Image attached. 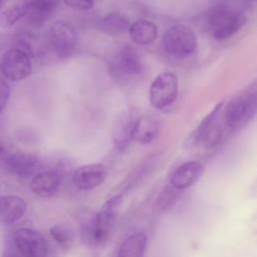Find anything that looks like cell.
<instances>
[{"mask_svg": "<svg viewBox=\"0 0 257 257\" xmlns=\"http://www.w3.org/2000/svg\"><path fill=\"white\" fill-rule=\"evenodd\" d=\"M242 2L245 1L222 0L209 11L207 27L215 39L225 40L230 38L246 23L247 16L244 13Z\"/></svg>", "mask_w": 257, "mask_h": 257, "instance_id": "obj_1", "label": "cell"}, {"mask_svg": "<svg viewBox=\"0 0 257 257\" xmlns=\"http://www.w3.org/2000/svg\"><path fill=\"white\" fill-rule=\"evenodd\" d=\"M122 202V195L118 194L108 199L97 211L92 220L84 227L83 241L89 246H102L109 239Z\"/></svg>", "mask_w": 257, "mask_h": 257, "instance_id": "obj_2", "label": "cell"}, {"mask_svg": "<svg viewBox=\"0 0 257 257\" xmlns=\"http://www.w3.org/2000/svg\"><path fill=\"white\" fill-rule=\"evenodd\" d=\"M163 45L169 55L175 58H186L195 52L197 37L190 27L176 24L165 32Z\"/></svg>", "mask_w": 257, "mask_h": 257, "instance_id": "obj_3", "label": "cell"}, {"mask_svg": "<svg viewBox=\"0 0 257 257\" xmlns=\"http://www.w3.org/2000/svg\"><path fill=\"white\" fill-rule=\"evenodd\" d=\"M179 81L172 71H164L157 75L151 84L149 97L150 103L157 109L171 105L178 96Z\"/></svg>", "mask_w": 257, "mask_h": 257, "instance_id": "obj_4", "label": "cell"}, {"mask_svg": "<svg viewBox=\"0 0 257 257\" xmlns=\"http://www.w3.org/2000/svg\"><path fill=\"white\" fill-rule=\"evenodd\" d=\"M3 75L11 81H20L32 73V61L27 49L13 47L7 50L1 61Z\"/></svg>", "mask_w": 257, "mask_h": 257, "instance_id": "obj_5", "label": "cell"}, {"mask_svg": "<svg viewBox=\"0 0 257 257\" xmlns=\"http://www.w3.org/2000/svg\"><path fill=\"white\" fill-rule=\"evenodd\" d=\"M256 106L255 90L245 91L232 98L225 109L226 124L237 128L245 124L254 114Z\"/></svg>", "mask_w": 257, "mask_h": 257, "instance_id": "obj_6", "label": "cell"}, {"mask_svg": "<svg viewBox=\"0 0 257 257\" xmlns=\"http://www.w3.org/2000/svg\"><path fill=\"white\" fill-rule=\"evenodd\" d=\"M142 60L138 52L126 46L119 50L109 63L110 75L118 81H126L141 73Z\"/></svg>", "mask_w": 257, "mask_h": 257, "instance_id": "obj_7", "label": "cell"}, {"mask_svg": "<svg viewBox=\"0 0 257 257\" xmlns=\"http://www.w3.org/2000/svg\"><path fill=\"white\" fill-rule=\"evenodd\" d=\"M17 250L27 257H43L48 254V245L45 238L31 228H19L12 236Z\"/></svg>", "mask_w": 257, "mask_h": 257, "instance_id": "obj_8", "label": "cell"}, {"mask_svg": "<svg viewBox=\"0 0 257 257\" xmlns=\"http://www.w3.org/2000/svg\"><path fill=\"white\" fill-rule=\"evenodd\" d=\"M50 44L60 57H68L76 49L78 37L75 28L66 21H56L50 28Z\"/></svg>", "mask_w": 257, "mask_h": 257, "instance_id": "obj_9", "label": "cell"}, {"mask_svg": "<svg viewBox=\"0 0 257 257\" xmlns=\"http://www.w3.org/2000/svg\"><path fill=\"white\" fill-rule=\"evenodd\" d=\"M5 170L20 178H30L39 172L40 162L34 156L24 153H12L3 158Z\"/></svg>", "mask_w": 257, "mask_h": 257, "instance_id": "obj_10", "label": "cell"}, {"mask_svg": "<svg viewBox=\"0 0 257 257\" xmlns=\"http://www.w3.org/2000/svg\"><path fill=\"white\" fill-rule=\"evenodd\" d=\"M106 175L107 169L103 164H86L75 170L72 182L80 190H90L99 186L105 180Z\"/></svg>", "mask_w": 257, "mask_h": 257, "instance_id": "obj_11", "label": "cell"}, {"mask_svg": "<svg viewBox=\"0 0 257 257\" xmlns=\"http://www.w3.org/2000/svg\"><path fill=\"white\" fill-rule=\"evenodd\" d=\"M205 167L198 161H189L178 167L171 177V185L177 190L193 186L203 175Z\"/></svg>", "mask_w": 257, "mask_h": 257, "instance_id": "obj_12", "label": "cell"}, {"mask_svg": "<svg viewBox=\"0 0 257 257\" xmlns=\"http://www.w3.org/2000/svg\"><path fill=\"white\" fill-rule=\"evenodd\" d=\"M61 177L55 171H41L36 173L31 182V191L42 198H49L54 196L60 187Z\"/></svg>", "mask_w": 257, "mask_h": 257, "instance_id": "obj_13", "label": "cell"}, {"mask_svg": "<svg viewBox=\"0 0 257 257\" xmlns=\"http://www.w3.org/2000/svg\"><path fill=\"white\" fill-rule=\"evenodd\" d=\"M27 211L26 201L14 195L0 197V221L11 224L21 219Z\"/></svg>", "mask_w": 257, "mask_h": 257, "instance_id": "obj_14", "label": "cell"}, {"mask_svg": "<svg viewBox=\"0 0 257 257\" xmlns=\"http://www.w3.org/2000/svg\"><path fill=\"white\" fill-rule=\"evenodd\" d=\"M160 130L159 121L151 115H139L132 132V140L139 144L151 143Z\"/></svg>", "mask_w": 257, "mask_h": 257, "instance_id": "obj_15", "label": "cell"}, {"mask_svg": "<svg viewBox=\"0 0 257 257\" xmlns=\"http://www.w3.org/2000/svg\"><path fill=\"white\" fill-rule=\"evenodd\" d=\"M138 116L139 114L136 110H128L120 116L113 133V140L117 150L123 151L127 148L132 141V132Z\"/></svg>", "mask_w": 257, "mask_h": 257, "instance_id": "obj_16", "label": "cell"}, {"mask_svg": "<svg viewBox=\"0 0 257 257\" xmlns=\"http://www.w3.org/2000/svg\"><path fill=\"white\" fill-rule=\"evenodd\" d=\"M128 34L135 43L149 45L157 39L158 27L152 21L141 19L130 25Z\"/></svg>", "mask_w": 257, "mask_h": 257, "instance_id": "obj_17", "label": "cell"}, {"mask_svg": "<svg viewBox=\"0 0 257 257\" xmlns=\"http://www.w3.org/2000/svg\"><path fill=\"white\" fill-rule=\"evenodd\" d=\"M97 27L106 34L119 35L128 30L130 19L120 12H109L98 20Z\"/></svg>", "mask_w": 257, "mask_h": 257, "instance_id": "obj_18", "label": "cell"}, {"mask_svg": "<svg viewBox=\"0 0 257 257\" xmlns=\"http://www.w3.org/2000/svg\"><path fill=\"white\" fill-rule=\"evenodd\" d=\"M148 237L143 232H138L127 237L120 244L117 256L118 257H141L144 255L147 247Z\"/></svg>", "mask_w": 257, "mask_h": 257, "instance_id": "obj_19", "label": "cell"}, {"mask_svg": "<svg viewBox=\"0 0 257 257\" xmlns=\"http://www.w3.org/2000/svg\"><path fill=\"white\" fill-rule=\"evenodd\" d=\"M27 3L24 4H15L6 8L1 16L0 23L3 27H10L15 24L19 19L24 17L27 12Z\"/></svg>", "mask_w": 257, "mask_h": 257, "instance_id": "obj_20", "label": "cell"}, {"mask_svg": "<svg viewBox=\"0 0 257 257\" xmlns=\"http://www.w3.org/2000/svg\"><path fill=\"white\" fill-rule=\"evenodd\" d=\"M49 232L54 241L62 248H69L72 245L74 237L70 229L60 225H55L49 229Z\"/></svg>", "mask_w": 257, "mask_h": 257, "instance_id": "obj_21", "label": "cell"}, {"mask_svg": "<svg viewBox=\"0 0 257 257\" xmlns=\"http://www.w3.org/2000/svg\"><path fill=\"white\" fill-rule=\"evenodd\" d=\"M177 189L174 188L172 185L170 187H167L160 195L158 200V205L161 210H168L172 204L176 200Z\"/></svg>", "mask_w": 257, "mask_h": 257, "instance_id": "obj_22", "label": "cell"}, {"mask_svg": "<svg viewBox=\"0 0 257 257\" xmlns=\"http://www.w3.org/2000/svg\"><path fill=\"white\" fill-rule=\"evenodd\" d=\"M64 4L76 10H88L93 6L94 0H63Z\"/></svg>", "mask_w": 257, "mask_h": 257, "instance_id": "obj_23", "label": "cell"}, {"mask_svg": "<svg viewBox=\"0 0 257 257\" xmlns=\"http://www.w3.org/2000/svg\"><path fill=\"white\" fill-rule=\"evenodd\" d=\"M10 96V86L8 83L0 79V113L5 108Z\"/></svg>", "mask_w": 257, "mask_h": 257, "instance_id": "obj_24", "label": "cell"}, {"mask_svg": "<svg viewBox=\"0 0 257 257\" xmlns=\"http://www.w3.org/2000/svg\"><path fill=\"white\" fill-rule=\"evenodd\" d=\"M42 1H44V2L48 3L49 5L53 6L54 8H56V7H57V5L59 4V1H60V0H42Z\"/></svg>", "mask_w": 257, "mask_h": 257, "instance_id": "obj_25", "label": "cell"}, {"mask_svg": "<svg viewBox=\"0 0 257 257\" xmlns=\"http://www.w3.org/2000/svg\"><path fill=\"white\" fill-rule=\"evenodd\" d=\"M2 154H3V147H2V145L0 143V157L2 156Z\"/></svg>", "mask_w": 257, "mask_h": 257, "instance_id": "obj_26", "label": "cell"}, {"mask_svg": "<svg viewBox=\"0 0 257 257\" xmlns=\"http://www.w3.org/2000/svg\"><path fill=\"white\" fill-rule=\"evenodd\" d=\"M244 1H245V2L248 4V3H252L254 0H244Z\"/></svg>", "mask_w": 257, "mask_h": 257, "instance_id": "obj_27", "label": "cell"}, {"mask_svg": "<svg viewBox=\"0 0 257 257\" xmlns=\"http://www.w3.org/2000/svg\"><path fill=\"white\" fill-rule=\"evenodd\" d=\"M2 1L3 0H0V9H1V6H2Z\"/></svg>", "mask_w": 257, "mask_h": 257, "instance_id": "obj_28", "label": "cell"}]
</instances>
